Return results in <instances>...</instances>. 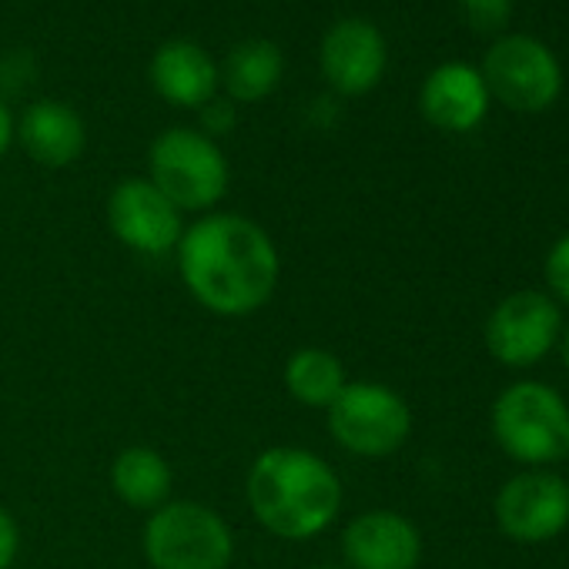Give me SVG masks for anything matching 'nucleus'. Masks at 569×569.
I'll return each mask as SVG.
<instances>
[{
	"instance_id": "5701e85b",
	"label": "nucleus",
	"mask_w": 569,
	"mask_h": 569,
	"mask_svg": "<svg viewBox=\"0 0 569 569\" xmlns=\"http://www.w3.org/2000/svg\"><path fill=\"white\" fill-rule=\"evenodd\" d=\"M14 144V118L4 104V98H0V158L8 154V148Z\"/></svg>"
},
{
	"instance_id": "393cba45",
	"label": "nucleus",
	"mask_w": 569,
	"mask_h": 569,
	"mask_svg": "<svg viewBox=\"0 0 569 569\" xmlns=\"http://www.w3.org/2000/svg\"><path fill=\"white\" fill-rule=\"evenodd\" d=\"M309 569H349V566H309Z\"/></svg>"
},
{
	"instance_id": "412c9836",
	"label": "nucleus",
	"mask_w": 569,
	"mask_h": 569,
	"mask_svg": "<svg viewBox=\"0 0 569 569\" xmlns=\"http://www.w3.org/2000/svg\"><path fill=\"white\" fill-rule=\"evenodd\" d=\"M201 124H204L201 134H208L211 141H214L218 134H228V131L234 128V101H228V98H211V101L201 108Z\"/></svg>"
},
{
	"instance_id": "7ed1b4c3",
	"label": "nucleus",
	"mask_w": 569,
	"mask_h": 569,
	"mask_svg": "<svg viewBox=\"0 0 569 569\" xmlns=\"http://www.w3.org/2000/svg\"><path fill=\"white\" fill-rule=\"evenodd\" d=\"M496 446L526 469H546L569 459V406L542 382H512L492 402Z\"/></svg>"
},
{
	"instance_id": "39448f33",
	"label": "nucleus",
	"mask_w": 569,
	"mask_h": 569,
	"mask_svg": "<svg viewBox=\"0 0 569 569\" xmlns=\"http://www.w3.org/2000/svg\"><path fill=\"white\" fill-rule=\"evenodd\" d=\"M148 181L184 214H208L228 194V158L218 141L194 128H168L151 141Z\"/></svg>"
},
{
	"instance_id": "4be33fe9",
	"label": "nucleus",
	"mask_w": 569,
	"mask_h": 569,
	"mask_svg": "<svg viewBox=\"0 0 569 569\" xmlns=\"http://www.w3.org/2000/svg\"><path fill=\"white\" fill-rule=\"evenodd\" d=\"M21 552V529L8 506H0V569H11Z\"/></svg>"
},
{
	"instance_id": "b1692460",
	"label": "nucleus",
	"mask_w": 569,
	"mask_h": 569,
	"mask_svg": "<svg viewBox=\"0 0 569 569\" xmlns=\"http://www.w3.org/2000/svg\"><path fill=\"white\" fill-rule=\"evenodd\" d=\"M559 356H562V366L569 372V326H562V336H559Z\"/></svg>"
},
{
	"instance_id": "9b49d317",
	"label": "nucleus",
	"mask_w": 569,
	"mask_h": 569,
	"mask_svg": "<svg viewBox=\"0 0 569 569\" xmlns=\"http://www.w3.org/2000/svg\"><path fill=\"white\" fill-rule=\"evenodd\" d=\"M386 38L362 18H346L329 28L319 48V68L329 88L342 98L369 94L386 74Z\"/></svg>"
},
{
	"instance_id": "dca6fc26",
	"label": "nucleus",
	"mask_w": 569,
	"mask_h": 569,
	"mask_svg": "<svg viewBox=\"0 0 569 569\" xmlns=\"http://www.w3.org/2000/svg\"><path fill=\"white\" fill-rule=\"evenodd\" d=\"M111 492L138 512H154L171 499L174 472L154 446H128L111 462Z\"/></svg>"
},
{
	"instance_id": "f257e3e1",
	"label": "nucleus",
	"mask_w": 569,
	"mask_h": 569,
	"mask_svg": "<svg viewBox=\"0 0 569 569\" xmlns=\"http://www.w3.org/2000/svg\"><path fill=\"white\" fill-rule=\"evenodd\" d=\"M174 258L188 296L221 319H244L264 309L281 278L274 238L234 211H208L191 221Z\"/></svg>"
},
{
	"instance_id": "0eeeda50",
	"label": "nucleus",
	"mask_w": 569,
	"mask_h": 569,
	"mask_svg": "<svg viewBox=\"0 0 569 569\" xmlns=\"http://www.w3.org/2000/svg\"><path fill=\"white\" fill-rule=\"evenodd\" d=\"M479 74L489 88V98H499L506 108L526 114L546 111L562 91V68L556 54L529 34L499 38L486 51Z\"/></svg>"
},
{
	"instance_id": "9d476101",
	"label": "nucleus",
	"mask_w": 569,
	"mask_h": 569,
	"mask_svg": "<svg viewBox=\"0 0 569 569\" xmlns=\"http://www.w3.org/2000/svg\"><path fill=\"white\" fill-rule=\"evenodd\" d=\"M108 228L124 248L161 258L178 248L184 218L148 178H124L108 194Z\"/></svg>"
},
{
	"instance_id": "20e7f679",
	"label": "nucleus",
	"mask_w": 569,
	"mask_h": 569,
	"mask_svg": "<svg viewBox=\"0 0 569 569\" xmlns=\"http://www.w3.org/2000/svg\"><path fill=\"white\" fill-rule=\"evenodd\" d=\"M141 549L151 569H228L234 562V532L218 509L168 499L148 512Z\"/></svg>"
},
{
	"instance_id": "aec40b11",
	"label": "nucleus",
	"mask_w": 569,
	"mask_h": 569,
	"mask_svg": "<svg viewBox=\"0 0 569 569\" xmlns=\"http://www.w3.org/2000/svg\"><path fill=\"white\" fill-rule=\"evenodd\" d=\"M542 271H546V289H549V299L559 306H569V234H562L552 248H549V254H546V261H542Z\"/></svg>"
},
{
	"instance_id": "423d86ee",
	"label": "nucleus",
	"mask_w": 569,
	"mask_h": 569,
	"mask_svg": "<svg viewBox=\"0 0 569 569\" xmlns=\"http://www.w3.org/2000/svg\"><path fill=\"white\" fill-rule=\"evenodd\" d=\"M326 419L339 449L359 459H389L412 436L409 402L382 382H349Z\"/></svg>"
},
{
	"instance_id": "6ab92c4d",
	"label": "nucleus",
	"mask_w": 569,
	"mask_h": 569,
	"mask_svg": "<svg viewBox=\"0 0 569 569\" xmlns=\"http://www.w3.org/2000/svg\"><path fill=\"white\" fill-rule=\"evenodd\" d=\"M459 11L479 34H499L512 18V0H459Z\"/></svg>"
},
{
	"instance_id": "2eb2a0df",
	"label": "nucleus",
	"mask_w": 569,
	"mask_h": 569,
	"mask_svg": "<svg viewBox=\"0 0 569 569\" xmlns=\"http://www.w3.org/2000/svg\"><path fill=\"white\" fill-rule=\"evenodd\" d=\"M14 138L41 168H71L88 144L81 114L61 101H34L21 121H14Z\"/></svg>"
},
{
	"instance_id": "1a4fd4ad",
	"label": "nucleus",
	"mask_w": 569,
	"mask_h": 569,
	"mask_svg": "<svg viewBox=\"0 0 569 569\" xmlns=\"http://www.w3.org/2000/svg\"><path fill=\"white\" fill-rule=\"evenodd\" d=\"M499 529L522 546H542L569 526V482L549 469L512 476L496 496Z\"/></svg>"
},
{
	"instance_id": "f8f14e48",
	"label": "nucleus",
	"mask_w": 569,
	"mask_h": 569,
	"mask_svg": "<svg viewBox=\"0 0 569 569\" xmlns=\"http://www.w3.org/2000/svg\"><path fill=\"white\" fill-rule=\"evenodd\" d=\"M349 569H419L422 532L396 509H366L342 529Z\"/></svg>"
},
{
	"instance_id": "f3484780",
	"label": "nucleus",
	"mask_w": 569,
	"mask_h": 569,
	"mask_svg": "<svg viewBox=\"0 0 569 569\" xmlns=\"http://www.w3.org/2000/svg\"><path fill=\"white\" fill-rule=\"evenodd\" d=\"M218 74H221V88H224L228 101L258 104L281 84L284 58H281L278 44H271L264 38H251V41H241L231 48V54L224 58Z\"/></svg>"
},
{
	"instance_id": "a211bd4d",
	"label": "nucleus",
	"mask_w": 569,
	"mask_h": 569,
	"mask_svg": "<svg viewBox=\"0 0 569 569\" xmlns=\"http://www.w3.org/2000/svg\"><path fill=\"white\" fill-rule=\"evenodd\" d=\"M281 382H284V392H289L299 406L326 412L349 386V372L336 352H329L322 346H302L284 359Z\"/></svg>"
},
{
	"instance_id": "4468645a",
	"label": "nucleus",
	"mask_w": 569,
	"mask_h": 569,
	"mask_svg": "<svg viewBox=\"0 0 569 569\" xmlns=\"http://www.w3.org/2000/svg\"><path fill=\"white\" fill-rule=\"evenodd\" d=\"M151 88L174 108L201 111L211 98H218V64L194 41H168L151 58Z\"/></svg>"
},
{
	"instance_id": "6e6552de",
	"label": "nucleus",
	"mask_w": 569,
	"mask_h": 569,
	"mask_svg": "<svg viewBox=\"0 0 569 569\" xmlns=\"http://www.w3.org/2000/svg\"><path fill=\"white\" fill-rule=\"evenodd\" d=\"M562 336V312L549 292L522 289L506 296L486 319L482 339L496 362L529 369L542 362Z\"/></svg>"
},
{
	"instance_id": "ddd939ff",
	"label": "nucleus",
	"mask_w": 569,
	"mask_h": 569,
	"mask_svg": "<svg viewBox=\"0 0 569 569\" xmlns=\"http://www.w3.org/2000/svg\"><path fill=\"white\" fill-rule=\"evenodd\" d=\"M422 118L449 134H466L482 124L489 111V88L482 74L466 61H446L422 81L419 91Z\"/></svg>"
},
{
	"instance_id": "f03ea898",
	"label": "nucleus",
	"mask_w": 569,
	"mask_h": 569,
	"mask_svg": "<svg viewBox=\"0 0 569 569\" xmlns=\"http://www.w3.org/2000/svg\"><path fill=\"white\" fill-rule=\"evenodd\" d=\"M244 502L264 532L306 542L336 522L342 509V479L312 449L271 446L248 466Z\"/></svg>"
}]
</instances>
